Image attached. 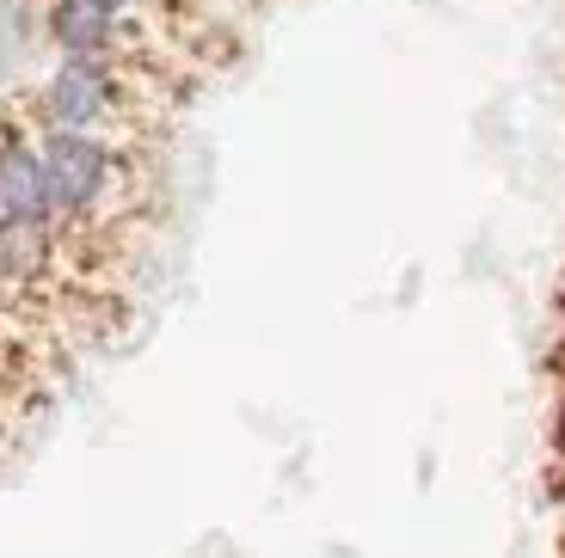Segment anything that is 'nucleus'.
Instances as JSON below:
<instances>
[{
	"label": "nucleus",
	"mask_w": 565,
	"mask_h": 558,
	"mask_svg": "<svg viewBox=\"0 0 565 558\" xmlns=\"http://www.w3.org/2000/svg\"><path fill=\"white\" fill-rule=\"evenodd\" d=\"M38 160H43V184H50V203H56V222L68 239L93 234L99 222L117 215V203L129 191V154L117 148V136L38 129Z\"/></svg>",
	"instance_id": "nucleus-1"
},
{
	"label": "nucleus",
	"mask_w": 565,
	"mask_h": 558,
	"mask_svg": "<svg viewBox=\"0 0 565 558\" xmlns=\"http://www.w3.org/2000/svg\"><path fill=\"white\" fill-rule=\"evenodd\" d=\"M129 111V62L62 56L31 98V129H74V136H111Z\"/></svg>",
	"instance_id": "nucleus-2"
},
{
	"label": "nucleus",
	"mask_w": 565,
	"mask_h": 558,
	"mask_svg": "<svg viewBox=\"0 0 565 558\" xmlns=\"http://www.w3.org/2000/svg\"><path fill=\"white\" fill-rule=\"evenodd\" d=\"M38 227H56V203H50V184H43V160H38V129L31 124H7L0 129V234H38Z\"/></svg>",
	"instance_id": "nucleus-3"
},
{
	"label": "nucleus",
	"mask_w": 565,
	"mask_h": 558,
	"mask_svg": "<svg viewBox=\"0 0 565 558\" xmlns=\"http://www.w3.org/2000/svg\"><path fill=\"white\" fill-rule=\"evenodd\" d=\"M50 43L62 56H86V62H129V19L111 13L105 0H50L43 7Z\"/></svg>",
	"instance_id": "nucleus-4"
},
{
	"label": "nucleus",
	"mask_w": 565,
	"mask_h": 558,
	"mask_svg": "<svg viewBox=\"0 0 565 558\" xmlns=\"http://www.w3.org/2000/svg\"><path fill=\"white\" fill-rule=\"evenodd\" d=\"M553 448H559V461H565V393H559V411H553Z\"/></svg>",
	"instance_id": "nucleus-5"
},
{
	"label": "nucleus",
	"mask_w": 565,
	"mask_h": 558,
	"mask_svg": "<svg viewBox=\"0 0 565 558\" xmlns=\"http://www.w3.org/2000/svg\"><path fill=\"white\" fill-rule=\"evenodd\" d=\"M105 7H111V13H124V19H129V13H136V7H141V0H105Z\"/></svg>",
	"instance_id": "nucleus-6"
}]
</instances>
